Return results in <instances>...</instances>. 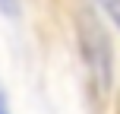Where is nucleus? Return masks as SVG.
I'll return each mask as SVG.
<instances>
[{
	"mask_svg": "<svg viewBox=\"0 0 120 114\" xmlns=\"http://www.w3.org/2000/svg\"><path fill=\"white\" fill-rule=\"evenodd\" d=\"M73 25L79 38V54L89 73V86L101 102H108L114 92V41L92 3H76Z\"/></svg>",
	"mask_w": 120,
	"mask_h": 114,
	"instance_id": "1",
	"label": "nucleus"
},
{
	"mask_svg": "<svg viewBox=\"0 0 120 114\" xmlns=\"http://www.w3.org/2000/svg\"><path fill=\"white\" fill-rule=\"evenodd\" d=\"M92 6H95V10H101L104 16L114 22V29L120 32V0H92Z\"/></svg>",
	"mask_w": 120,
	"mask_h": 114,
	"instance_id": "2",
	"label": "nucleus"
},
{
	"mask_svg": "<svg viewBox=\"0 0 120 114\" xmlns=\"http://www.w3.org/2000/svg\"><path fill=\"white\" fill-rule=\"evenodd\" d=\"M0 13L10 16V19H16L19 16V0H0Z\"/></svg>",
	"mask_w": 120,
	"mask_h": 114,
	"instance_id": "3",
	"label": "nucleus"
},
{
	"mask_svg": "<svg viewBox=\"0 0 120 114\" xmlns=\"http://www.w3.org/2000/svg\"><path fill=\"white\" fill-rule=\"evenodd\" d=\"M0 114H10V102H6L3 92H0Z\"/></svg>",
	"mask_w": 120,
	"mask_h": 114,
	"instance_id": "4",
	"label": "nucleus"
}]
</instances>
